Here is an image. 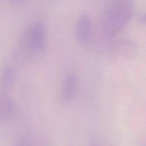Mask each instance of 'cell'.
Masks as SVG:
<instances>
[{
  "mask_svg": "<svg viewBox=\"0 0 146 146\" xmlns=\"http://www.w3.org/2000/svg\"><path fill=\"white\" fill-rule=\"evenodd\" d=\"M15 146H32L31 140L28 137L21 138L15 145Z\"/></svg>",
  "mask_w": 146,
  "mask_h": 146,
  "instance_id": "obj_8",
  "label": "cell"
},
{
  "mask_svg": "<svg viewBox=\"0 0 146 146\" xmlns=\"http://www.w3.org/2000/svg\"><path fill=\"white\" fill-rule=\"evenodd\" d=\"M133 0H110L103 19V31L112 39L131 20L134 11Z\"/></svg>",
  "mask_w": 146,
  "mask_h": 146,
  "instance_id": "obj_1",
  "label": "cell"
},
{
  "mask_svg": "<svg viewBox=\"0 0 146 146\" xmlns=\"http://www.w3.org/2000/svg\"><path fill=\"white\" fill-rule=\"evenodd\" d=\"M118 54L124 58H133L137 54V46L132 41L125 40H123L117 47Z\"/></svg>",
  "mask_w": 146,
  "mask_h": 146,
  "instance_id": "obj_7",
  "label": "cell"
},
{
  "mask_svg": "<svg viewBox=\"0 0 146 146\" xmlns=\"http://www.w3.org/2000/svg\"><path fill=\"white\" fill-rule=\"evenodd\" d=\"M16 73L13 67L6 66L3 67L0 76V86L3 92L8 91L14 84Z\"/></svg>",
  "mask_w": 146,
  "mask_h": 146,
  "instance_id": "obj_6",
  "label": "cell"
},
{
  "mask_svg": "<svg viewBox=\"0 0 146 146\" xmlns=\"http://www.w3.org/2000/svg\"><path fill=\"white\" fill-rule=\"evenodd\" d=\"M139 22L141 24H145L146 23V12H145L144 14L140 15L139 19Z\"/></svg>",
  "mask_w": 146,
  "mask_h": 146,
  "instance_id": "obj_10",
  "label": "cell"
},
{
  "mask_svg": "<svg viewBox=\"0 0 146 146\" xmlns=\"http://www.w3.org/2000/svg\"><path fill=\"white\" fill-rule=\"evenodd\" d=\"M9 1L13 6L18 7L23 5L27 0H9Z\"/></svg>",
  "mask_w": 146,
  "mask_h": 146,
  "instance_id": "obj_9",
  "label": "cell"
},
{
  "mask_svg": "<svg viewBox=\"0 0 146 146\" xmlns=\"http://www.w3.org/2000/svg\"><path fill=\"white\" fill-rule=\"evenodd\" d=\"M77 77L74 74H68L64 79L61 91V99L65 104L73 99L77 87Z\"/></svg>",
  "mask_w": 146,
  "mask_h": 146,
  "instance_id": "obj_4",
  "label": "cell"
},
{
  "mask_svg": "<svg viewBox=\"0 0 146 146\" xmlns=\"http://www.w3.org/2000/svg\"><path fill=\"white\" fill-rule=\"evenodd\" d=\"M17 111L15 103L8 97L0 95V123L13 119Z\"/></svg>",
  "mask_w": 146,
  "mask_h": 146,
  "instance_id": "obj_5",
  "label": "cell"
},
{
  "mask_svg": "<svg viewBox=\"0 0 146 146\" xmlns=\"http://www.w3.org/2000/svg\"><path fill=\"white\" fill-rule=\"evenodd\" d=\"M91 21L88 15L82 14L78 17L75 27L76 39L80 43H86L91 35Z\"/></svg>",
  "mask_w": 146,
  "mask_h": 146,
  "instance_id": "obj_3",
  "label": "cell"
},
{
  "mask_svg": "<svg viewBox=\"0 0 146 146\" xmlns=\"http://www.w3.org/2000/svg\"><path fill=\"white\" fill-rule=\"evenodd\" d=\"M34 55L42 53L46 47V31L42 23H35L23 33Z\"/></svg>",
  "mask_w": 146,
  "mask_h": 146,
  "instance_id": "obj_2",
  "label": "cell"
}]
</instances>
